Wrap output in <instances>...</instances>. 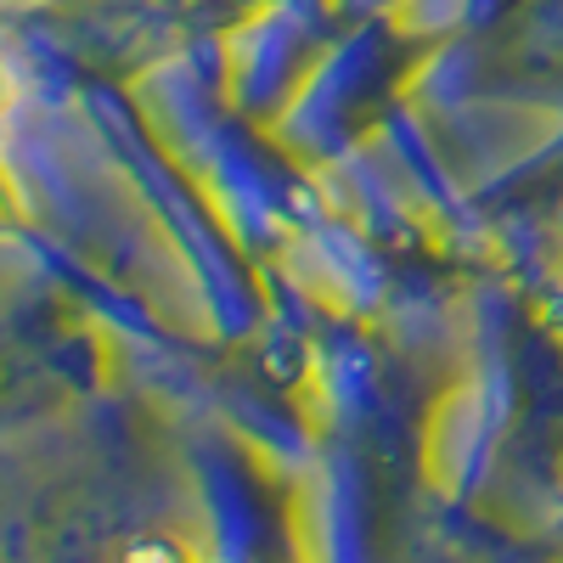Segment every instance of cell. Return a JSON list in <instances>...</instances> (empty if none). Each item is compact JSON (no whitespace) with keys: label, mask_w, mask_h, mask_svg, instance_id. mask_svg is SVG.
<instances>
[{"label":"cell","mask_w":563,"mask_h":563,"mask_svg":"<svg viewBox=\"0 0 563 563\" xmlns=\"http://www.w3.org/2000/svg\"><path fill=\"white\" fill-rule=\"evenodd\" d=\"M124 563H180L175 558V547L169 541H141V547H130V558Z\"/></svg>","instance_id":"cell-1"}]
</instances>
